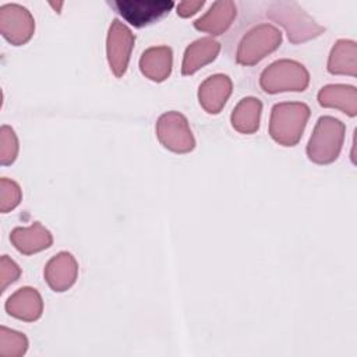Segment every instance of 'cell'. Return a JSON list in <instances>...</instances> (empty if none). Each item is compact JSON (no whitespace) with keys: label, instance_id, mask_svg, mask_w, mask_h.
I'll use <instances>...</instances> for the list:
<instances>
[{"label":"cell","instance_id":"ba28073f","mask_svg":"<svg viewBox=\"0 0 357 357\" xmlns=\"http://www.w3.org/2000/svg\"><path fill=\"white\" fill-rule=\"evenodd\" d=\"M50 6L54 8V10H57V11H60V7L63 6V3H59V4H54V3H50Z\"/></svg>","mask_w":357,"mask_h":357},{"label":"cell","instance_id":"277c9868","mask_svg":"<svg viewBox=\"0 0 357 357\" xmlns=\"http://www.w3.org/2000/svg\"><path fill=\"white\" fill-rule=\"evenodd\" d=\"M280 42V32L272 25H259L254 28L243 40L238 52V59L243 63H252L262 57Z\"/></svg>","mask_w":357,"mask_h":357},{"label":"cell","instance_id":"52a82bcc","mask_svg":"<svg viewBox=\"0 0 357 357\" xmlns=\"http://www.w3.org/2000/svg\"><path fill=\"white\" fill-rule=\"evenodd\" d=\"M205 4L204 0H199V1H180L177 4V14H180L181 17H188V15H192L195 14L197 11H199L202 8V6Z\"/></svg>","mask_w":357,"mask_h":357},{"label":"cell","instance_id":"3957f363","mask_svg":"<svg viewBox=\"0 0 357 357\" xmlns=\"http://www.w3.org/2000/svg\"><path fill=\"white\" fill-rule=\"evenodd\" d=\"M0 25L3 35L14 43L29 39L33 31V18L20 4H4L0 7Z\"/></svg>","mask_w":357,"mask_h":357},{"label":"cell","instance_id":"5b68a950","mask_svg":"<svg viewBox=\"0 0 357 357\" xmlns=\"http://www.w3.org/2000/svg\"><path fill=\"white\" fill-rule=\"evenodd\" d=\"M132 40L134 38L130 29L123 22L117 20L113 21L109 31V59L116 74L119 75L126 68Z\"/></svg>","mask_w":357,"mask_h":357},{"label":"cell","instance_id":"6da1fadb","mask_svg":"<svg viewBox=\"0 0 357 357\" xmlns=\"http://www.w3.org/2000/svg\"><path fill=\"white\" fill-rule=\"evenodd\" d=\"M110 4L127 22L137 28L153 24L174 7L172 0H117Z\"/></svg>","mask_w":357,"mask_h":357},{"label":"cell","instance_id":"8992f818","mask_svg":"<svg viewBox=\"0 0 357 357\" xmlns=\"http://www.w3.org/2000/svg\"><path fill=\"white\" fill-rule=\"evenodd\" d=\"M236 11L233 1H215L208 13L195 21V28L218 35L231 24Z\"/></svg>","mask_w":357,"mask_h":357},{"label":"cell","instance_id":"7a4b0ae2","mask_svg":"<svg viewBox=\"0 0 357 357\" xmlns=\"http://www.w3.org/2000/svg\"><path fill=\"white\" fill-rule=\"evenodd\" d=\"M268 15L272 20L279 21L289 31V38L293 40L307 39L322 31L321 26L314 24H300L298 21H305L310 17L296 1H276L268 8Z\"/></svg>","mask_w":357,"mask_h":357}]
</instances>
